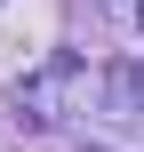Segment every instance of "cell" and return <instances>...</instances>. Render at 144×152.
Wrapping results in <instances>:
<instances>
[{"mask_svg":"<svg viewBox=\"0 0 144 152\" xmlns=\"http://www.w3.org/2000/svg\"><path fill=\"white\" fill-rule=\"evenodd\" d=\"M112 104H120L128 120H144V64H120V72H112Z\"/></svg>","mask_w":144,"mask_h":152,"instance_id":"cell-1","label":"cell"}]
</instances>
